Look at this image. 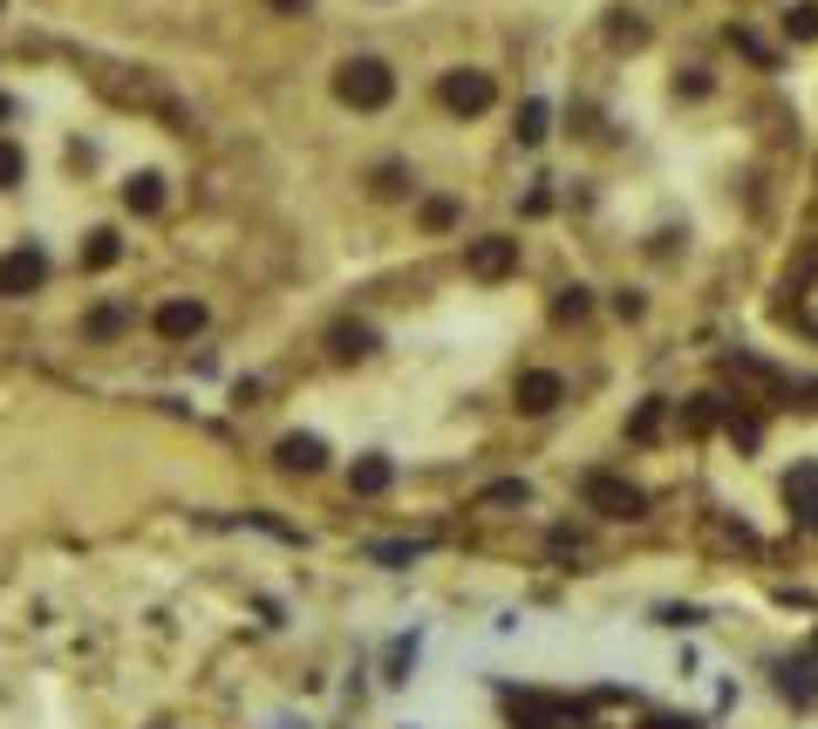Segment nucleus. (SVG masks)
Segmentation results:
<instances>
[{
  "instance_id": "f257e3e1",
  "label": "nucleus",
  "mask_w": 818,
  "mask_h": 729,
  "mask_svg": "<svg viewBox=\"0 0 818 729\" xmlns=\"http://www.w3.org/2000/svg\"><path fill=\"white\" fill-rule=\"evenodd\" d=\"M334 96L348 109H389V96H396V68L375 62V55H355L334 68Z\"/></svg>"
},
{
  "instance_id": "f03ea898",
  "label": "nucleus",
  "mask_w": 818,
  "mask_h": 729,
  "mask_svg": "<svg viewBox=\"0 0 818 729\" xmlns=\"http://www.w3.org/2000/svg\"><path fill=\"white\" fill-rule=\"evenodd\" d=\"M587 505L601 511V518H648V498H641V484H628V477H614V471H587Z\"/></svg>"
},
{
  "instance_id": "7ed1b4c3",
  "label": "nucleus",
  "mask_w": 818,
  "mask_h": 729,
  "mask_svg": "<svg viewBox=\"0 0 818 729\" xmlns=\"http://www.w3.org/2000/svg\"><path fill=\"white\" fill-rule=\"evenodd\" d=\"M437 103L450 109V116H485L491 103H498V83L485 68H450L444 83H437Z\"/></svg>"
},
{
  "instance_id": "20e7f679",
  "label": "nucleus",
  "mask_w": 818,
  "mask_h": 729,
  "mask_svg": "<svg viewBox=\"0 0 818 729\" xmlns=\"http://www.w3.org/2000/svg\"><path fill=\"white\" fill-rule=\"evenodd\" d=\"M464 266H471V279H512L519 273V239H504V232L471 239V246H464Z\"/></svg>"
},
{
  "instance_id": "39448f33",
  "label": "nucleus",
  "mask_w": 818,
  "mask_h": 729,
  "mask_svg": "<svg viewBox=\"0 0 818 729\" xmlns=\"http://www.w3.org/2000/svg\"><path fill=\"white\" fill-rule=\"evenodd\" d=\"M49 279V260H42V246H14L8 260H0V294L8 300H28L34 287Z\"/></svg>"
},
{
  "instance_id": "423d86ee",
  "label": "nucleus",
  "mask_w": 818,
  "mask_h": 729,
  "mask_svg": "<svg viewBox=\"0 0 818 729\" xmlns=\"http://www.w3.org/2000/svg\"><path fill=\"white\" fill-rule=\"evenodd\" d=\"M512 395H519V410H525V416H553L560 402H566V382H560L553 369H525Z\"/></svg>"
},
{
  "instance_id": "0eeeda50",
  "label": "nucleus",
  "mask_w": 818,
  "mask_h": 729,
  "mask_svg": "<svg viewBox=\"0 0 818 729\" xmlns=\"http://www.w3.org/2000/svg\"><path fill=\"white\" fill-rule=\"evenodd\" d=\"M150 328H158L164 341H191V335H205V307L199 300H164L158 314H150Z\"/></svg>"
},
{
  "instance_id": "6e6552de",
  "label": "nucleus",
  "mask_w": 818,
  "mask_h": 729,
  "mask_svg": "<svg viewBox=\"0 0 818 729\" xmlns=\"http://www.w3.org/2000/svg\"><path fill=\"white\" fill-rule=\"evenodd\" d=\"M785 505H792L798 525H818V464H798L785 477Z\"/></svg>"
},
{
  "instance_id": "1a4fd4ad",
  "label": "nucleus",
  "mask_w": 818,
  "mask_h": 729,
  "mask_svg": "<svg viewBox=\"0 0 818 729\" xmlns=\"http://www.w3.org/2000/svg\"><path fill=\"white\" fill-rule=\"evenodd\" d=\"M273 457H280L287 471H321V464H328V443L307 436V430H294V436H280V451H273Z\"/></svg>"
},
{
  "instance_id": "9d476101",
  "label": "nucleus",
  "mask_w": 818,
  "mask_h": 729,
  "mask_svg": "<svg viewBox=\"0 0 818 729\" xmlns=\"http://www.w3.org/2000/svg\"><path fill=\"white\" fill-rule=\"evenodd\" d=\"M124 205L144 212V219H150V212H164V178H158V171H137V178L124 184Z\"/></svg>"
},
{
  "instance_id": "9b49d317",
  "label": "nucleus",
  "mask_w": 818,
  "mask_h": 729,
  "mask_svg": "<svg viewBox=\"0 0 818 729\" xmlns=\"http://www.w3.org/2000/svg\"><path fill=\"white\" fill-rule=\"evenodd\" d=\"M389 477H396V464H389V457H362L355 471H348V492L375 498V492H389Z\"/></svg>"
},
{
  "instance_id": "f8f14e48",
  "label": "nucleus",
  "mask_w": 818,
  "mask_h": 729,
  "mask_svg": "<svg viewBox=\"0 0 818 729\" xmlns=\"http://www.w3.org/2000/svg\"><path fill=\"white\" fill-rule=\"evenodd\" d=\"M328 341H334V355H341V361H362V355H375V328H362V320H341V328H334Z\"/></svg>"
},
{
  "instance_id": "ddd939ff",
  "label": "nucleus",
  "mask_w": 818,
  "mask_h": 729,
  "mask_svg": "<svg viewBox=\"0 0 818 729\" xmlns=\"http://www.w3.org/2000/svg\"><path fill=\"white\" fill-rule=\"evenodd\" d=\"M723 423V395H695V402H682V430L689 436H710Z\"/></svg>"
},
{
  "instance_id": "4468645a",
  "label": "nucleus",
  "mask_w": 818,
  "mask_h": 729,
  "mask_svg": "<svg viewBox=\"0 0 818 729\" xmlns=\"http://www.w3.org/2000/svg\"><path fill=\"white\" fill-rule=\"evenodd\" d=\"M116 260H124V239H116L109 225H103V232H89V246H83V266H89V273H109Z\"/></svg>"
},
{
  "instance_id": "2eb2a0df",
  "label": "nucleus",
  "mask_w": 818,
  "mask_h": 729,
  "mask_svg": "<svg viewBox=\"0 0 818 729\" xmlns=\"http://www.w3.org/2000/svg\"><path fill=\"white\" fill-rule=\"evenodd\" d=\"M661 423H669V402L655 395V402H641V410L628 416V443H655V436H661Z\"/></svg>"
},
{
  "instance_id": "dca6fc26",
  "label": "nucleus",
  "mask_w": 818,
  "mask_h": 729,
  "mask_svg": "<svg viewBox=\"0 0 818 729\" xmlns=\"http://www.w3.org/2000/svg\"><path fill=\"white\" fill-rule=\"evenodd\" d=\"M607 42H614V49H648V28H641V14L614 8V14H607Z\"/></svg>"
},
{
  "instance_id": "f3484780",
  "label": "nucleus",
  "mask_w": 818,
  "mask_h": 729,
  "mask_svg": "<svg viewBox=\"0 0 818 729\" xmlns=\"http://www.w3.org/2000/svg\"><path fill=\"white\" fill-rule=\"evenodd\" d=\"M21 178H28V150L14 137H0V191H14Z\"/></svg>"
},
{
  "instance_id": "a211bd4d",
  "label": "nucleus",
  "mask_w": 818,
  "mask_h": 729,
  "mask_svg": "<svg viewBox=\"0 0 818 729\" xmlns=\"http://www.w3.org/2000/svg\"><path fill=\"white\" fill-rule=\"evenodd\" d=\"M545 124H553V109L532 96V103L519 109V144H545Z\"/></svg>"
},
{
  "instance_id": "6ab92c4d",
  "label": "nucleus",
  "mask_w": 818,
  "mask_h": 729,
  "mask_svg": "<svg viewBox=\"0 0 818 729\" xmlns=\"http://www.w3.org/2000/svg\"><path fill=\"white\" fill-rule=\"evenodd\" d=\"M785 34L792 42H818V0H798V8L785 14Z\"/></svg>"
},
{
  "instance_id": "aec40b11",
  "label": "nucleus",
  "mask_w": 818,
  "mask_h": 729,
  "mask_svg": "<svg viewBox=\"0 0 818 729\" xmlns=\"http://www.w3.org/2000/svg\"><path fill=\"white\" fill-rule=\"evenodd\" d=\"M785 696H792V702H818V668H811V662L785 668Z\"/></svg>"
},
{
  "instance_id": "412c9836",
  "label": "nucleus",
  "mask_w": 818,
  "mask_h": 729,
  "mask_svg": "<svg viewBox=\"0 0 818 729\" xmlns=\"http://www.w3.org/2000/svg\"><path fill=\"white\" fill-rule=\"evenodd\" d=\"M457 219H464L457 198H423V225H431V232H450Z\"/></svg>"
},
{
  "instance_id": "4be33fe9",
  "label": "nucleus",
  "mask_w": 818,
  "mask_h": 729,
  "mask_svg": "<svg viewBox=\"0 0 818 729\" xmlns=\"http://www.w3.org/2000/svg\"><path fill=\"white\" fill-rule=\"evenodd\" d=\"M587 287H560V300H553V320H587Z\"/></svg>"
},
{
  "instance_id": "5701e85b",
  "label": "nucleus",
  "mask_w": 818,
  "mask_h": 729,
  "mask_svg": "<svg viewBox=\"0 0 818 729\" xmlns=\"http://www.w3.org/2000/svg\"><path fill=\"white\" fill-rule=\"evenodd\" d=\"M525 498H532L525 477H504V484H491V492H485V505H525Z\"/></svg>"
},
{
  "instance_id": "b1692460",
  "label": "nucleus",
  "mask_w": 818,
  "mask_h": 729,
  "mask_svg": "<svg viewBox=\"0 0 818 729\" xmlns=\"http://www.w3.org/2000/svg\"><path fill=\"white\" fill-rule=\"evenodd\" d=\"M375 198H403V165H382L375 171Z\"/></svg>"
},
{
  "instance_id": "393cba45",
  "label": "nucleus",
  "mask_w": 818,
  "mask_h": 729,
  "mask_svg": "<svg viewBox=\"0 0 818 729\" xmlns=\"http://www.w3.org/2000/svg\"><path fill=\"white\" fill-rule=\"evenodd\" d=\"M676 89H682V96H710V75H703V68H682Z\"/></svg>"
},
{
  "instance_id": "a878e982",
  "label": "nucleus",
  "mask_w": 818,
  "mask_h": 729,
  "mask_svg": "<svg viewBox=\"0 0 818 729\" xmlns=\"http://www.w3.org/2000/svg\"><path fill=\"white\" fill-rule=\"evenodd\" d=\"M410 655H416V641H396V647H389V682H403V668H410Z\"/></svg>"
},
{
  "instance_id": "bb28decb",
  "label": "nucleus",
  "mask_w": 818,
  "mask_h": 729,
  "mask_svg": "<svg viewBox=\"0 0 818 729\" xmlns=\"http://www.w3.org/2000/svg\"><path fill=\"white\" fill-rule=\"evenodd\" d=\"M416 552H423V546H416V539H410V546H375V552H369V559H382V566H403V559H416Z\"/></svg>"
},
{
  "instance_id": "cd10ccee",
  "label": "nucleus",
  "mask_w": 818,
  "mask_h": 729,
  "mask_svg": "<svg viewBox=\"0 0 818 729\" xmlns=\"http://www.w3.org/2000/svg\"><path fill=\"white\" fill-rule=\"evenodd\" d=\"M89 335H124V314H116V307H103V314H89Z\"/></svg>"
},
{
  "instance_id": "c85d7f7f",
  "label": "nucleus",
  "mask_w": 818,
  "mask_h": 729,
  "mask_svg": "<svg viewBox=\"0 0 818 729\" xmlns=\"http://www.w3.org/2000/svg\"><path fill=\"white\" fill-rule=\"evenodd\" d=\"M730 42H736V49H744V55H751V62H771V49H764V42H757V34H751V28H736V34H730Z\"/></svg>"
},
{
  "instance_id": "c756f323",
  "label": "nucleus",
  "mask_w": 818,
  "mask_h": 729,
  "mask_svg": "<svg viewBox=\"0 0 818 729\" xmlns=\"http://www.w3.org/2000/svg\"><path fill=\"white\" fill-rule=\"evenodd\" d=\"M273 14H307V0H266Z\"/></svg>"
},
{
  "instance_id": "7c9ffc66",
  "label": "nucleus",
  "mask_w": 818,
  "mask_h": 729,
  "mask_svg": "<svg viewBox=\"0 0 818 729\" xmlns=\"http://www.w3.org/2000/svg\"><path fill=\"white\" fill-rule=\"evenodd\" d=\"M8 116H14V103H8V96H0V124H8Z\"/></svg>"
}]
</instances>
